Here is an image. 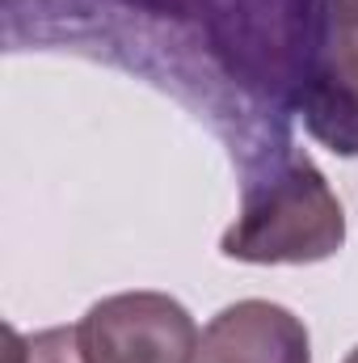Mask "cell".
Returning a JSON list of instances; mask_svg holds the SVG:
<instances>
[{
    "instance_id": "6da1fadb",
    "label": "cell",
    "mask_w": 358,
    "mask_h": 363,
    "mask_svg": "<svg viewBox=\"0 0 358 363\" xmlns=\"http://www.w3.org/2000/svg\"><path fill=\"white\" fill-rule=\"evenodd\" d=\"M346 245V211L325 174L295 148L270 157L245 182L241 211L224 233V258L253 267H308Z\"/></svg>"
},
{
    "instance_id": "7a4b0ae2",
    "label": "cell",
    "mask_w": 358,
    "mask_h": 363,
    "mask_svg": "<svg viewBox=\"0 0 358 363\" xmlns=\"http://www.w3.org/2000/svg\"><path fill=\"white\" fill-rule=\"evenodd\" d=\"M89 363H198V325L165 291H118L76 321Z\"/></svg>"
},
{
    "instance_id": "3957f363",
    "label": "cell",
    "mask_w": 358,
    "mask_h": 363,
    "mask_svg": "<svg viewBox=\"0 0 358 363\" xmlns=\"http://www.w3.org/2000/svg\"><path fill=\"white\" fill-rule=\"evenodd\" d=\"M299 118L329 152L358 157V26L316 21L299 81Z\"/></svg>"
},
{
    "instance_id": "277c9868",
    "label": "cell",
    "mask_w": 358,
    "mask_h": 363,
    "mask_svg": "<svg viewBox=\"0 0 358 363\" xmlns=\"http://www.w3.org/2000/svg\"><path fill=\"white\" fill-rule=\"evenodd\" d=\"M198 363H312V338L291 308L236 300L207 321Z\"/></svg>"
},
{
    "instance_id": "5b68a950",
    "label": "cell",
    "mask_w": 358,
    "mask_h": 363,
    "mask_svg": "<svg viewBox=\"0 0 358 363\" xmlns=\"http://www.w3.org/2000/svg\"><path fill=\"white\" fill-rule=\"evenodd\" d=\"M8 363H89L81 351L76 325H55L38 334H17L8 330Z\"/></svg>"
},
{
    "instance_id": "8992f818",
    "label": "cell",
    "mask_w": 358,
    "mask_h": 363,
    "mask_svg": "<svg viewBox=\"0 0 358 363\" xmlns=\"http://www.w3.org/2000/svg\"><path fill=\"white\" fill-rule=\"evenodd\" d=\"M316 21L358 26V0H316Z\"/></svg>"
},
{
    "instance_id": "52a82bcc",
    "label": "cell",
    "mask_w": 358,
    "mask_h": 363,
    "mask_svg": "<svg viewBox=\"0 0 358 363\" xmlns=\"http://www.w3.org/2000/svg\"><path fill=\"white\" fill-rule=\"evenodd\" d=\"M342 363H358V347H354V351H350V355H346Z\"/></svg>"
}]
</instances>
